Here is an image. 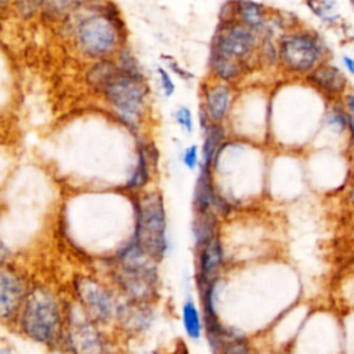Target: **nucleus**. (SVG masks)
Masks as SVG:
<instances>
[{
	"label": "nucleus",
	"mask_w": 354,
	"mask_h": 354,
	"mask_svg": "<svg viewBox=\"0 0 354 354\" xmlns=\"http://www.w3.org/2000/svg\"><path fill=\"white\" fill-rule=\"evenodd\" d=\"M66 340L75 354H104L105 351L100 332L86 321L72 319L69 322Z\"/></svg>",
	"instance_id": "10"
},
{
	"label": "nucleus",
	"mask_w": 354,
	"mask_h": 354,
	"mask_svg": "<svg viewBox=\"0 0 354 354\" xmlns=\"http://www.w3.org/2000/svg\"><path fill=\"white\" fill-rule=\"evenodd\" d=\"M254 43L256 37L249 26L243 24L225 22L221 26V30L217 32L214 37L212 53L241 62L245 57L250 54Z\"/></svg>",
	"instance_id": "8"
},
{
	"label": "nucleus",
	"mask_w": 354,
	"mask_h": 354,
	"mask_svg": "<svg viewBox=\"0 0 354 354\" xmlns=\"http://www.w3.org/2000/svg\"><path fill=\"white\" fill-rule=\"evenodd\" d=\"M214 224H216L214 217L209 216V212L196 214V218L194 223V236H195L198 249L216 236Z\"/></svg>",
	"instance_id": "20"
},
{
	"label": "nucleus",
	"mask_w": 354,
	"mask_h": 354,
	"mask_svg": "<svg viewBox=\"0 0 354 354\" xmlns=\"http://www.w3.org/2000/svg\"><path fill=\"white\" fill-rule=\"evenodd\" d=\"M322 57V46L307 32L286 35L279 43V58L293 72L313 71Z\"/></svg>",
	"instance_id": "5"
},
{
	"label": "nucleus",
	"mask_w": 354,
	"mask_h": 354,
	"mask_svg": "<svg viewBox=\"0 0 354 354\" xmlns=\"http://www.w3.org/2000/svg\"><path fill=\"white\" fill-rule=\"evenodd\" d=\"M26 288L22 278L10 270H3L0 277V313L3 319H11L22 307L26 297Z\"/></svg>",
	"instance_id": "9"
},
{
	"label": "nucleus",
	"mask_w": 354,
	"mask_h": 354,
	"mask_svg": "<svg viewBox=\"0 0 354 354\" xmlns=\"http://www.w3.org/2000/svg\"><path fill=\"white\" fill-rule=\"evenodd\" d=\"M230 104V88L224 84L213 86L206 93V111L209 119L220 122L224 119Z\"/></svg>",
	"instance_id": "15"
},
{
	"label": "nucleus",
	"mask_w": 354,
	"mask_h": 354,
	"mask_svg": "<svg viewBox=\"0 0 354 354\" xmlns=\"http://www.w3.org/2000/svg\"><path fill=\"white\" fill-rule=\"evenodd\" d=\"M86 0H48V3L53 6L54 10L58 11H65V10H71L73 7H77L79 4L84 3Z\"/></svg>",
	"instance_id": "28"
},
{
	"label": "nucleus",
	"mask_w": 354,
	"mask_h": 354,
	"mask_svg": "<svg viewBox=\"0 0 354 354\" xmlns=\"http://www.w3.org/2000/svg\"><path fill=\"white\" fill-rule=\"evenodd\" d=\"M158 73H159V77H160V86L163 88V93L166 97L171 95L173 91H174V83L171 80V77L169 76V73L166 72V69L163 68H159L158 69Z\"/></svg>",
	"instance_id": "26"
},
{
	"label": "nucleus",
	"mask_w": 354,
	"mask_h": 354,
	"mask_svg": "<svg viewBox=\"0 0 354 354\" xmlns=\"http://www.w3.org/2000/svg\"><path fill=\"white\" fill-rule=\"evenodd\" d=\"M77 41L90 57H104L118 43V28L108 15L94 14L79 24Z\"/></svg>",
	"instance_id": "6"
},
{
	"label": "nucleus",
	"mask_w": 354,
	"mask_h": 354,
	"mask_svg": "<svg viewBox=\"0 0 354 354\" xmlns=\"http://www.w3.org/2000/svg\"><path fill=\"white\" fill-rule=\"evenodd\" d=\"M344 101H346V106L348 109V115L354 119V94H347Z\"/></svg>",
	"instance_id": "30"
},
{
	"label": "nucleus",
	"mask_w": 354,
	"mask_h": 354,
	"mask_svg": "<svg viewBox=\"0 0 354 354\" xmlns=\"http://www.w3.org/2000/svg\"><path fill=\"white\" fill-rule=\"evenodd\" d=\"M343 64H344V66L347 68V71H348L351 75H354V59L350 58V57H347V55H344V57H343Z\"/></svg>",
	"instance_id": "31"
},
{
	"label": "nucleus",
	"mask_w": 354,
	"mask_h": 354,
	"mask_svg": "<svg viewBox=\"0 0 354 354\" xmlns=\"http://www.w3.org/2000/svg\"><path fill=\"white\" fill-rule=\"evenodd\" d=\"M223 248L217 236L199 248L198 257V285L214 281V275L223 264Z\"/></svg>",
	"instance_id": "11"
},
{
	"label": "nucleus",
	"mask_w": 354,
	"mask_h": 354,
	"mask_svg": "<svg viewBox=\"0 0 354 354\" xmlns=\"http://www.w3.org/2000/svg\"><path fill=\"white\" fill-rule=\"evenodd\" d=\"M308 8L314 15L319 17L326 22L337 19V3L336 0H306Z\"/></svg>",
	"instance_id": "22"
},
{
	"label": "nucleus",
	"mask_w": 354,
	"mask_h": 354,
	"mask_svg": "<svg viewBox=\"0 0 354 354\" xmlns=\"http://www.w3.org/2000/svg\"><path fill=\"white\" fill-rule=\"evenodd\" d=\"M210 66L214 71V73L224 80H230L234 79L239 75L241 72V62L227 58L224 55L216 54V53H210Z\"/></svg>",
	"instance_id": "19"
},
{
	"label": "nucleus",
	"mask_w": 354,
	"mask_h": 354,
	"mask_svg": "<svg viewBox=\"0 0 354 354\" xmlns=\"http://www.w3.org/2000/svg\"><path fill=\"white\" fill-rule=\"evenodd\" d=\"M216 202V195L210 178V167L201 165V171L196 178L194 191V207L196 213H206Z\"/></svg>",
	"instance_id": "14"
},
{
	"label": "nucleus",
	"mask_w": 354,
	"mask_h": 354,
	"mask_svg": "<svg viewBox=\"0 0 354 354\" xmlns=\"http://www.w3.org/2000/svg\"><path fill=\"white\" fill-rule=\"evenodd\" d=\"M328 123L330 126H335L336 129L339 130H343L346 126H347V115L343 113V112H339V111H335L329 115L328 118Z\"/></svg>",
	"instance_id": "27"
},
{
	"label": "nucleus",
	"mask_w": 354,
	"mask_h": 354,
	"mask_svg": "<svg viewBox=\"0 0 354 354\" xmlns=\"http://www.w3.org/2000/svg\"><path fill=\"white\" fill-rule=\"evenodd\" d=\"M148 354H159L158 351H151V353H148Z\"/></svg>",
	"instance_id": "34"
},
{
	"label": "nucleus",
	"mask_w": 354,
	"mask_h": 354,
	"mask_svg": "<svg viewBox=\"0 0 354 354\" xmlns=\"http://www.w3.org/2000/svg\"><path fill=\"white\" fill-rule=\"evenodd\" d=\"M21 330L32 340L53 344L61 337L62 318L57 297L43 286L26 293L18 314Z\"/></svg>",
	"instance_id": "2"
},
{
	"label": "nucleus",
	"mask_w": 354,
	"mask_h": 354,
	"mask_svg": "<svg viewBox=\"0 0 354 354\" xmlns=\"http://www.w3.org/2000/svg\"><path fill=\"white\" fill-rule=\"evenodd\" d=\"M116 263L115 281L131 300L145 303L155 297L158 290L155 260L134 241L122 249Z\"/></svg>",
	"instance_id": "3"
},
{
	"label": "nucleus",
	"mask_w": 354,
	"mask_h": 354,
	"mask_svg": "<svg viewBox=\"0 0 354 354\" xmlns=\"http://www.w3.org/2000/svg\"><path fill=\"white\" fill-rule=\"evenodd\" d=\"M116 317L119 324L131 332H140L147 329L152 321V311L145 306L144 301L133 300L129 304L118 307Z\"/></svg>",
	"instance_id": "13"
},
{
	"label": "nucleus",
	"mask_w": 354,
	"mask_h": 354,
	"mask_svg": "<svg viewBox=\"0 0 354 354\" xmlns=\"http://www.w3.org/2000/svg\"><path fill=\"white\" fill-rule=\"evenodd\" d=\"M174 118L177 120V123L187 131V133H191L192 129H194V123H192V115H191V111L187 108V106H180L176 113H174Z\"/></svg>",
	"instance_id": "24"
},
{
	"label": "nucleus",
	"mask_w": 354,
	"mask_h": 354,
	"mask_svg": "<svg viewBox=\"0 0 354 354\" xmlns=\"http://www.w3.org/2000/svg\"><path fill=\"white\" fill-rule=\"evenodd\" d=\"M351 1V4H353V7H354V0H350Z\"/></svg>",
	"instance_id": "35"
},
{
	"label": "nucleus",
	"mask_w": 354,
	"mask_h": 354,
	"mask_svg": "<svg viewBox=\"0 0 354 354\" xmlns=\"http://www.w3.org/2000/svg\"><path fill=\"white\" fill-rule=\"evenodd\" d=\"M169 66H170V68H171V69H173V71L180 76V77H183V79H188V77L191 76L187 71L181 69V68H180V65H178L176 61H170V62H169Z\"/></svg>",
	"instance_id": "29"
},
{
	"label": "nucleus",
	"mask_w": 354,
	"mask_h": 354,
	"mask_svg": "<svg viewBox=\"0 0 354 354\" xmlns=\"http://www.w3.org/2000/svg\"><path fill=\"white\" fill-rule=\"evenodd\" d=\"M221 354H249V344L243 337L236 336L224 347Z\"/></svg>",
	"instance_id": "23"
},
{
	"label": "nucleus",
	"mask_w": 354,
	"mask_h": 354,
	"mask_svg": "<svg viewBox=\"0 0 354 354\" xmlns=\"http://www.w3.org/2000/svg\"><path fill=\"white\" fill-rule=\"evenodd\" d=\"M90 83L112 104L120 119L127 124H136L144 106V90L141 80L126 75L111 62L97 64L88 73Z\"/></svg>",
	"instance_id": "1"
},
{
	"label": "nucleus",
	"mask_w": 354,
	"mask_h": 354,
	"mask_svg": "<svg viewBox=\"0 0 354 354\" xmlns=\"http://www.w3.org/2000/svg\"><path fill=\"white\" fill-rule=\"evenodd\" d=\"M19 1L24 3L22 8H24L25 11H32V10L35 8V1H36V0H19Z\"/></svg>",
	"instance_id": "32"
},
{
	"label": "nucleus",
	"mask_w": 354,
	"mask_h": 354,
	"mask_svg": "<svg viewBox=\"0 0 354 354\" xmlns=\"http://www.w3.org/2000/svg\"><path fill=\"white\" fill-rule=\"evenodd\" d=\"M148 178H149V167H148L147 153H145V149H140L136 169H134L130 180L127 181V188L138 189L147 184Z\"/></svg>",
	"instance_id": "21"
},
{
	"label": "nucleus",
	"mask_w": 354,
	"mask_h": 354,
	"mask_svg": "<svg viewBox=\"0 0 354 354\" xmlns=\"http://www.w3.org/2000/svg\"><path fill=\"white\" fill-rule=\"evenodd\" d=\"M76 296L90 319L98 322L109 321L118 311L112 293L98 281L82 277L75 282Z\"/></svg>",
	"instance_id": "7"
},
{
	"label": "nucleus",
	"mask_w": 354,
	"mask_h": 354,
	"mask_svg": "<svg viewBox=\"0 0 354 354\" xmlns=\"http://www.w3.org/2000/svg\"><path fill=\"white\" fill-rule=\"evenodd\" d=\"M353 199H354V189H353Z\"/></svg>",
	"instance_id": "36"
},
{
	"label": "nucleus",
	"mask_w": 354,
	"mask_h": 354,
	"mask_svg": "<svg viewBox=\"0 0 354 354\" xmlns=\"http://www.w3.org/2000/svg\"><path fill=\"white\" fill-rule=\"evenodd\" d=\"M224 138V130L221 126H218L216 122L213 124L207 126V133L203 144V158H202V165L210 167L214 158L217 156L218 147Z\"/></svg>",
	"instance_id": "18"
},
{
	"label": "nucleus",
	"mask_w": 354,
	"mask_h": 354,
	"mask_svg": "<svg viewBox=\"0 0 354 354\" xmlns=\"http://www.w3.org/2000/svg\"><path fill=\"white\" fill-rule=\"evenodd\" d=\"M133 241L155 261H159L167 249L166 212L158 194H148L137 203V221Z\"/></svg>",
	"instance_id": "4"
},
{
	"label": "nucleus",
	"mask_w": 354,
	"mask_h": 354,
	"mask_svg": "<svg viewBox=\"0 0 354 354\" xmlns=\"http://www.w3.org/2000/svg\"><path fill=\"white\" fill-rule=\"evenodd\" d=\"M0 354H12V353H10V351H7L6 348H1V353Z\"/></svg>",
	"instance_id": "33"
},
{
	"label": "nucleus",
	"mask_w": 354,
	"mask_h": 354,
	"mask_svg": "<svg viewBox=\"0 0 354 354\" xmlns=\"http://www.w3.org/2000/svg\"><path fill=\"white\" fill-rule=\"evenodd\" d=\"M183 325L187 336L191 340H198L202 333V318L191 299H187L183 306Z\"/></svg>",
	"instance_id": "17"
},
{
	"label": "nucleus",
	"mask_w": 354,
	"mask_h": 354,
	"mask_svg": "<svg viewBox=\"0 0 354 354\" xmlns=\"http://www.w3.org/2000/svg\"><path fill=\"white\" fill-rule=\"evenodd\" d=\"M236 12L239 14L242 24L250 29H259L264 24L263 7L252 0H238Z\"/></svg>",
	"instance_id": "16"
},
{
	"label": "nucleus",
	"mask_w": 354,
	"mask_h": 354,
	"mask_svg": "<svg viewBox=\"0 0 354 354\" xmlns=\"http://www.w3.org/2000/svg\"><path fill=\"white\" fill-rule=\"evenodd\" d=\"M183 162L191 170H194L198 166V147L196 145H191L184 151Z\"/></svg>",
	"instance_id": "25"
},
{
	"label": "nucleus",
	"mask_w": 354,
	"mask_h": 354,
	"mask_svg": "<svg viewBox=\"0 0 354 354\" xmlns=\"http://www.w3.org/2000/svg\"><path fill=\"white\" fill-rule=\"evenodd\" d=\"M307 79L313 86L328 94H342L347 87L346 75L337 66L329 64L315 66Z\"/></svg>",
	"instance_id": "12"
}]
</instances>
